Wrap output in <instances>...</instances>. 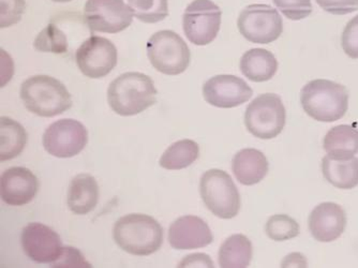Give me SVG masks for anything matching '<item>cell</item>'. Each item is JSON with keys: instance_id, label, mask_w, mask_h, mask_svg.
I'll list each match as a JSON object with an SVG mask.
<instances>
[{"instance_id": "13", "label": "cell", "mask_w": 358, "mask_h": 268, "mask_svg": "<svg viewBox=\"0 0 358 268\" xmlns=\"http://www.w3.org/2000/svg\"><path fill=\"white\" fill-rule=\"evenodd\" d=\"M22 248L31 261L52 264L62 253V241L53 229L40 223H30L21 234Z\"/></svg>"}, {"instance_id": "28", "label": "cell", "mask_w": 358, "mask_h": 268, "mask_svg": "<svg viewBox=\"0 0 358 268\" xmlns=\"http://www.w3.org/2000/svg\"><path fill=\"white\" fill-rule=\"evenodd\" d=\"M267 237L275 241H285L299 237V223L287 215H275L269 218L265 227Z\"/></svg>"}, {"instance_id": "32", "label": "cell", "mask_w": 358, "mask_h": 268, "mask_svg": "<svg viewBox=\"0 0 358 268\" xmlns=\"http://www.w3.org/2000/svg\"><path fill=\"white\" fill-rule=\"evenodd\" d=\"M343 52L352 59H358V15L351 20L343 29L341 37Z\"/></svg>"}, {"instance_id": "30", "label": "cell", "mask_w": 358, "mask_h": 268, "mask_svg": "<svg viewBox=\"0 0 358 268\" xmlns=\"http://www.w3.org/2000/svg\"><path fill=\"white\" fill-rule=\"evenodd\" d=\"M25 0H1L0 26L1 28L11 27L21 21L25 11Z\"/></svg>"}, {"instance_id": "27", "label": "cell", "mask_w": 358, "mask_h": 268, "mask_svg": "<svg viewBox=\"0 0 358 268\" xmlns=\"http://www.w3.org/2000/svg\"><path fill=\"white\" fill-rule=\"evenodd\" d=\"M34 48L42 53H66L68 51L67 36L57 26L48 24L36 37Z\"/></svg>"}, {"instance_id": "19", "label": "cell", "mask_w": 358, "mask_h": 268, "mask_svg": "<svg viewBox=\"0 0 358 268\" xmlns=\"http://www.w3.org/2000/svg\"><path fill=\"white\" fill-rule=\"evenodd\" d=\"M99 185L90 174H78L72 179L68 190L67 204L74 215H87L99 202Z\"/></svg>"}, {"instance_id": "33", "label": "cell", "mask_w": 358, "mask_h": 268, "mask_svg": "<svg viewBox=\"0 0 358 268\" xmlns=\"http://www.w3.org/2000/svg\"><path fill=\"white\" fill-rule=\"evenodd\" d=\"M317 5L334 15H345L358 10V0H315Z\"/></svg>"}, {"instance_id": "34", "label": "cell", "mask_w": 358, "mask_h": 268, "mask_svg": "<svg viewBox=\"0 0 358 268\" xmlns=\"http://www.w3.org/2000/svg\"><path fill=\"white\" fill-rule=\"evenodd\" d=\"M178 267H214V262L211 261L209 255L204 253H195L185 257Z\"/></svg>"}, {"instance_id": "35", "label": "cell", "mask_w": 358, "mask_h": 268, "mask_svg": "<svg viewBox=\"0 0 358 268\" xmlns=\"http://www.w3.org/2000/svg\"><path fill=\"white\" fill-rule=\"evenodd\" d=\"M52 1H55V3H69L72 0H52Z\"/></svg>"}, {"instance_id": "16", "label": "cell", "mask_w": 358, "mask_h": 268, "mask_svg": "<svg viewBox=\"0 0 358 268\" xmlns=\"http://www.w3.org/2000/svg\"><path fill=\"white\" fill-rule=\"evenodd\" d=\"M213 241L214 235L210 227L196 216L179 217L169 229V243L174 249H200L210 245Z\"/></svg>"}, {"instance_id": "8", "label": "cell", "mask_w": 358, "mask_h": 268, "mask_svg": "<svg viewBox=\"0 0 358 268\" xmlns=\"http://www.w3.org/2000/svg\"><path fill=\"white\" fill-rule=\"evenodd\" d=\"M239 32L252 43L269 44L279 39L283 32V21L277 9L255 3L245 8L237 21Z\"/></svg>"}, {"instance_id": "6", "label": "cell", "mask_w": 358, "mask_h": 268, "mask_svg": "<svg viewBox=\"0 0 358 268\" xmlns=\"http://www.w3.org/2000/svg\"><path fill=\"white\" fill-rule=\"evenodd\" d=\"M200 193L205 206L221 219H232L241 209V195L232 177L218 169L206 171L201 177Z\"/></svg>"}, {"instance_id": "15", "label": "cell", "mask_w": 358, "mask_h": 268, "mask_svg": "<svg viewBox=\"0 0 358 268\" xmlns=\"http://www.w3.org/2000/svg\"><path fill=\"white\" fill-rule=\"evenodd\" d=\"M39 181L31 171L23 167H10L1 175L0 195L10 206H24L35 199Z\"/></svg>"}, {"instance_id": "23", "label": "cell", "mask_w": 358, "mask_h": 268, "mask_svg": "<svg viewBox=\"0 0 358 268\" xmlns=\"http://www.w3.org/2000/svg\"><path fill=\"white\" fill-rule=\"evenodd\" d=\"M252 244L243 234H235L219 249V265L222 268H245L250 265L252 260Z\"/></svg>"}, {"instance_id": "9", "label": "cell", "mask_w": 358, "mask_h": 268, "mask_svg": "<svg viewBox=\"0 0 358 268\" xmlns=\"http://www.w3.org/2000/svg\"><path fill=\"white\" fill-rule=\"evenodd\" d=\"M220 8L211 0H194L185 10L182 28L195 45H207L216 39L221 26Z\"/></svg>"}, {"instance_id": "2", "label": "cell", "mask_w": 358, "mask_h": 268, "mask_svg": "<svg viewBox=\"0 0 358 268\" xmlns=\"http://www.w3.org/2000/svg\"><path fill=\"white\" fill-rule=\"evenodd\" d=\"M155 83L148 74L127 72L116 78L108 88V102L116 114L134 116L157 102Z\"/></svg>"}, {"instance_id": "22", "label": "cell", "mask_w": 358, "mask_h": 268, "mask_svg": "<svg viewBox=\"0 0 358 268\" xmlns=\"http://www.w3.org/2000/svg\"><path fill=\"white\" fill-rule=\"evenodd\" d=\"M323 146L331 158H351L358 153V129L350 125L334 127L324 138Z\"/></svg>"}, {"instance_id": "11", "label": "cell", "mask_w": 358, "mask_h": 268, "mask_svg": "<svg viewBox=\"0 0 358 268\" xmlns=\"http://www.w3.org/2000/svg\"><path fill=\"white\" fill-rule=\"evenodd\" d=\"M134 12L124 0H87L84 20L90 31L118 34L134 21Z\"/></svg>"}, {"instance_id": "26", "label": "cell", "mask_w": 358, "mask_h": 268, "mask_svg": "<svg viewBox=\"0 0 358 268\" xmlns=\"http://www.w3.org/2000/svg\"><path fill=\"white\" fill-rule=\"evenodd\" d=\"M129 7L143 23H159L169 15L168 0H129Z\"/></svg>"}, {"instance_id": "17", "label": "cell", "mask_w": 358, "mask_h": 268, "mask_svg": "<svg viewBox=\"0 0 358 268\" xmlns=\"http://www.w3.org/2000/svg\"><path fill=\"white\" fill-rule=\"evenodd\" d=\"M347 221L343 207L337 203L325 202L317 205L311 211L308 225L315 241L331 243L343 235Z\"/></svg>"}, {"instance_id": "5", "label": "cell", "mask_w": 358, "mask_h": 268, "mask_svg": "<svg viewBox=\"0 0 358 268\" xmlns=\"http://www.w3.org/2000/svg\"><path fill=\"white\" fill-rule=\"evenodd\" d=\"M148 59L157 71L166 76L184 73L190 64V48L173 30L156 32L146 44Z\"/></svg>"}, {"instance_id": "12", "label": "cell", "mask_w": 358, "mask_h": 268, "mask_svg": "<svg viewBox=\"0 0 358 268\" xmlns=\"http://www.w3.org/2000/svg\"><path fill=\"white\" fill-rule=\"evenodd\" d=\"M76 60L84 76L102 78L110 74L117 64V48L106 38L92 36L78 48Z\"/></svg>"}, {"instance_id": "10", "label": "cell", "mask_w": 358, "mask_h": 268, "mask_svg": "<svg viewBox=\"0 0 358 268\" xmlns=\"http://www.w3.org/2000/svg\"><path fill=\"white\" fill-rule=\"evenodd\" d=\"M88 142L87 129L72 118L57 120L46 129L42 144L48 154L57 158H72L80 154Z\"/></svg>"}, {"instance_id": "31", "label": "cell", "mask_w": 358, "mask_h": 268, "mask_svg": "<svg viewBox=\"0 0 358 268\" xmlns=\"http://www.w3.org/2000/svg\"><path fill=\"white\" fill-rule=\"evenodd\" d=\"M52 267L55 268H90L92 264L85 259L83 253L76 248L67 246L62 248V255L54 263Z\"/></svg>"}, {"instance_id": "25", "label": "cell", "mask_w": 358, "mask_h": 268, "mask_svg": "<svg viewBox=\"0 0 358 268\" xmlns=\"http://www.w3.org/2000/svg\"><path fill=\"white\" fill-rule=\"evenodd\" d=\"M199 156L200 147L198 143L185 139L173 143L161 156L159 163L166 170H182L198 160Z\"/></svg>"}, {"instance_id": "14", "label": "cell", "mask_w": 358, "mask_h": 268, "mask_svg": "<svg viewBox=\"0 0 358 268\" xmlns=\"http://www.w3.org/2000/svg\"><path fill=\"white\" fill-rule=\"evenodd\" d=\"M253 90L243 78L231 74L213 76L203 86L205 101L220 108H232L246 104Z\"/></svg>"}, {"instance_id": "18", "label": "cell", "mask_w": 358, "mask_h": 268, "mask_svg": "<svg viewBox=\"0 0 358 268\" xmlns=\"http://www.w3.org/2000/svg\"><path fill=\"white\" fill-rule=\"evenodd\" d=\"M268 167L266 157L257 149H241L233 157V174L243 186H253L262 181Z\"/></svg>"}, {"instance_id": "7", "label": "cell", "mask_w": 358, "mask_h": 268, "mask_svg": "<svg viewBox=\"0 0 358 268\" xmlns=\"http://www.w3.org/2000/svg\"><path fill=\"white\" fill-rule=\"evenodd\" d=\"M287 112L280 97L275 94L257 96L245 113V125L255 138L271 140L282 132Z\"/></svg>"}, {"instance_id": "3", "label": "cell", "mask_w": 358, "mask_h": 268, "mask_svg": "<svg viewBox=\"0 0 358 268\" xmlns=\"http://www.w3.org/2000/svg\"><path fill=\"white\" fill-rule=\"evenodd\" d=\"M303 111L317 122H334L341 120L349 108V92L333 80H313L301 88Z\"/></svg>"}, {"instance_id": "20", "label": "cell", "mask_w": 358, "mask_h": 268, "mask_svg": "<svg viewBox=\"0 0 358 268\" xmlns=\"http://www.w3.org/2000/svg\"><path fill=\"white\" fill-rule=\"evenodd\" d=\"M241 71L252 82L262 83L271 80L278 70L275 55L264 48H251L241 58Z\"/></svg>"}, {"instance_id": "24", "label": "cell", "mask_w": 358, "mask_h": 268, "mask_svg": "<svg viewBox=\"0 0 358 268\" xmlns=\"http://www.w3.org/2000/svg\"><path fill=\"white\" fill-rule=\"evenodd\" d=\"M28 136L24 127L10 117L0 118V160H12L22 154Z\"/></svg>"}, {"instance_id": "21", "label": "cell", "mask_w": 358, "mask_h": 268, "mask_svg": "<svg viewBox=\"0 0 358 268\" xmlns=\"http://www.w3.org/2000/svg\"><path fill=\"white\" fill-rule=\"evenodd\" d=\"M324 178L331 185L343 190H351L358 186V158L335 159L324 157L322 160Z\"/></svg>"}, {"instance_id": "29", "label": "cell", "mask_w": 358, "mask_h": 268, "mask_svg": "<svg viewBox=\"0 0 358 268\" xmlns=\"http://www.w3.org/2000/svg\"><path fill=\"white\" fill-rule=\"evenodd\" d=\"M283 15L293 21H301L313 13L311 0H273Z\"/></svg>"}, {"instance_id": "4", "label": "cell", "mask_w": 358, "mask_h": 268, "mask_svg": "<svg viewBox=\"0 0 358 268\" xmlns=\"http://www.w3.org/2000/svg\"><path fill=\"white\" fill-rule=\"evenodd\" d=\"M20 94L25 108L38 116H57L72 106L69 90L50 76H30L22 84Z\"/></svg>"}, {"instance_id": "1", "label": "cell", "mask_w": 358, "mask_h": 268, "mask_svg": "<svg viewBox=\"0 0 358 268\" xmlns=\"http://www.w3.org/2000/svg\"><path fill=\"white\" fill-rule=\"evenodd\" d=\"M113 239L126 253L146 257L160 249L164 244V229L150 216L129 213L116 221L113 227Z\"/></svg>"}]
</instances>
